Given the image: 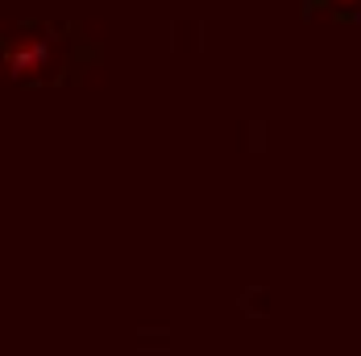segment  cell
I'll use <instances>...</instances> for the list:
<instances>
[{
  "mask_svg": "<svg viewBox=\"0 0 361 356\" xmlns=\"http://www.w3.org/2000/svg\"><path fill=\"white\" fill-rule=\"evenodd\" d=\"M336 8H353V4H361V0H332Z\"/></svg>",
  "mask_w": 361,
  "mask_h": 356,
  "instance_id": "7a4b0ae2",
  "label": "cell"
},
{
  "mask_svg": "<svg viewBox=\"0 0 361 356\" xmlns=\"http://www.w3.org/2000/svg\"><path fill=\"white\" fill-rule=\"evenodd\" d=\"M46 63H50V42L42 34L13 37L4 46V54H0V71L8 75V79H37V75L46 71Z\"/></svg>",
  "mask_w": 361,
  "mask_h": 356,
  "instance_id": "6da1fadb",
  "label": "cell"
}]
</instances>
